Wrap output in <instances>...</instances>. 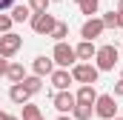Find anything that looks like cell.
Segmentation results:
<instances>
[{"instance_id":"7402d4cb","label":"cell","mask_w":123,"mask_h":120,"mask_svg":"<svg viewBox=\"0 0 123 120\" xmlns=\"http://www.w3.org/2000/svg\"><path fill=\"white\" fill-rule=\"evenodd\" d=\"M29 9L31 14H43V12H49V0H29Z\"/></svg>"},{"instance_id":"4316f807","label":"cell","mask_w":123,"mask_h":120,"mask_svg":"<svg viewBox=\"0 0 123 120\" xmlns=\"http://www.w3.org/2000/svg\"><path fill=\"white\" fill-rule=\"evenodd\" d=\"M117 29H123V12H117Z\"/></svg>"},{"instance_id":"ac0fdd59","label":"cell","mask_w":123,"mask_h":120,"mask_svg":"<svg viewBox=\"0 0 123 120\" xmlns=\"http://www.w3.org/2000/svg\"><path fill=\"white\" fill-rule=\"evenodd\" d=\"M55 43H66V37H69V23H63V20H57V26H55V31L49 34Z\"/></svg>"},{"instance_id":"5bb4252c","label":"cell","mask_w":123,"mask_h":120,"mask_svg":"<svg viewBox=\"0 0 123 120\" xmlns=\"http://www.w3.org/2000/svg\"><path fill=\"white\" fill-rule=\"evenodd\" d=\"M23 77H26L23 63H9V69H6V80L14 86V83H23Z\"/></svg>"},{"instance_id":"d6a6232c","label":"cell","mask_w":123,"mask_h":120,"mask_svg":"<svg viewBox=\"0 0 123 120\" xmlns=\"http://www.w3.org/2000/svg\"><path fill=\"white\" fill-rule=\"evenodd\" d=\"M74 3H77V6H80V3H83V0H74Z\"/></svg>"},{"instance_id":"e0dca14e","label":"cell","mask_w":123,"mask_h":120,"mask_svg":"<svg viewBox=\"0 0 123 120\" xmlns=\"http://www.w3.org/2000/svg\"><path fill=\"white\" fill-rule=\"evenodd\" d=\"M94 114V106H86V103H77L72 109V120H92Z\"/></svg>"},{"instance_id":"4dcf8cb0","label":"cell","mask_w":123,"mask_h":120,"mask_svg":"<svg viewBox=\"0 0 123 120\" xmlns=\"http://www.w3.org/2000/svg\"><path fill=\"white\" fill-rule=\"evenodd\" d=\"M0 120H6V112H0Z\"/></svg>"},{"instance_id":"30bf717a","label":"cell","mask_w":123,"mask_h":120,"mask_svg":"<svg viewBox=\"0 0 123 120\" xmlns=\"http://www.w3.org/2000/svg\"><path fill=\"white\" fill-rule=\"evenodd\" d=\"M52 72H55V63H52V57L37 54V57L31 60V74H37V77H49Z\"/></svg>"},{"instance_id":"7a4b0ae2","label":"cell","mask_w":123,"mask_h":120,"mask_svg":"<svg viewBox=\"0 0 123 120\" xmlns=\"http://www.w3.org/2000/svg\"><path fill=\"white\" fill-rule=\"evenodd\" d=\"M52 63L57 66V69H72L74 63H77V54H74V46H69V43H55V49H52Z\"/></svg>"},{"instance_id":"5b68a950","label":"cell","mask_w":123,"mask_h":120,"mask_svg":"<svg viewBox=\"0 0 123 120\" xmlns=\"http://www.w3.org/2000/svg\"><path fill=\"white\" fill-rule=\"evenodd\" d=\"M31 31L34 34H43V37H49L55 26H57V20H55V14H49V12H43V14H31Z\"/></svg>"},{"instance_id":"8fae6325","label":"cell","mask_w":123,"mask_h":120,"mask_svg":"<svg viewBox=\"0 0 123 120\" xmlns=\"http://www.w3.org/2000/svg\"><path fill=\"white\" fill-rule=\"evenodd\" d=\"M74 54H77V63H92L94 54H97V46L89 43V40H80V43L74 46Z\"/></svg>"},{"instance_id":"9c48e42d","label":"cell","mask_w":123,"mask_h":120,"mask_svg":"<svg viewBox=\"0 0 123 120\" xmlns=\"http://www.w3.org/2000/svg\"><path fill=\"white\" fill-rule=\"evenodd\" d=\"M49 80H52V86H55L57 91H69V86L74 83V80H72V72H69V69H55V72L49 74Z\"/></svg>"},{"instance_id":"d4e9b609","label":"cell","mask_w":123,"mask_h":120,"mask_svg":"<svg viewBox=\"0 0 123 120\" xmlns=\"http://www.w3.org/2000/svg\"><path fill=\"white\" fill-rule=\"evenodd\" d=\"M6 69H9V60L0 57V77H6Z\"/></svg>"},{"instance_id":"ba28073f","label":"cell","mask_w":123,"mask_h":120,"mask_svg":"<svg viewBox=\"0 0 123 120\" xmlns=\"http://www.w3.org/2000/svg\"><path fill=\"white\" fill-rule=\"evenodd\" d=\"M52 106H55L60 114H72V109L77 106V100H74L72 91H57V94L52 97Z\"/></svg>"},{"instance_id":"9a60e30c","label":"cell","mask_w":123,"mask_h":120,"mask_svg":"<svg viewBox=\"0 0 123 120\" xmlns=\"http://www.w3.org/2000/svg\"><path fill=\"white\" fill-rule=\"evenodd\" d=\"M20 86L29 91V94H37V91H43V77H37V74H26Z\"/></svg>"},{"instance_id":"1f68e13d","label":"cell","mask_w":123,"mask_h":120,"mask_svg":"<svg viewBox=\"0 0 123 120\" xmlns=\"http://www.w3.org/2000/svg\"><path fill=\"white\" fill-rule=\"evenodd\" d=\"M49 3H60V0H49Z\"/></svg>"},{"instance_id":"484cf974","label":"cell","mask_w":123,"mask_h":120,"mask_svg":"<svg viewBox=\"0 0 123 120\" xmlns=\"http://www.w3.org/2000/svg\"><path fill=\"white\" fill-rule=\"evenodd\" d=\"M115 97H123V80L115 83Z\"/></svg>"},{"instance_id":"52a82bcc","label":"cell","mask_w":123,"mask_h":120,"mask_svg":"<svg viewBox=\"0 0 123 120\" xmlns=\"http://www.w3.org/2000/svg\"><path fill=\"white\" fill-rule=\"evenodd\" d=\"M103 31H106L103 29V20H100V17H89V20L80 26V37L89 40V43H94V37H100Z\"/></svg>"},{"instance_id":"83f0119b","label":"cell","mask_w":123,"mask_h":120,"mask_svg":"<svg viewBox=\"0 0 123 120\" xmlns=\"http://www.w3.org/2000/svg\"><path fill=\"white\" fill-rule=\"evenodd\" d=\"M57 120H72V114H60V117H57Z\"/></svg>"},{"instance_id":"4fadbf2b","label":"cell","mask_w":123,"mask_h":120,"mask_svg":"<svg viewBox=\"0 0 123 120\" xmlns=\"http://www.w3.org/2000/svg\"><path fill=\"white\" fill-rule=\"evenodd\" d=\"M74 100H77V103H86V106H94L97 89H94V86H80V89L74 91Z\"/></svg>"},{"instance_id":"6da1fadb","label":"cell","mask_w":123,"mask_h":120,"mask_svg":"<svg viewBox=\"0 0 123 120\" xmlns=\"http://www.w3.org/2000/svg\"><path fill=\"white\" fill-rule=\"evenodd\" d=\"M117 57H120V49H117V46H112V43L97 46V54H94V69H97V72H115Z\"/></svg>"},{"instance_id":"7c38bea8","label":"cell","mask_w":123,"mask_h":120,"mask_svg":"<svg viewBox=\"0 0 123 120\" xmlns=\"http://www.w3.org/2000/svg\"><path fill=\"white\" fill-rule=\"evenodd\" d=\"M9 100H12L14 106H26V103L31 100V94L23 89L20 83H14V86H9Z\"/></svg>"},{"instance_id":"ffe728a7","label":"cell","mask_w":123,"mask_h":120,"mask_svg":"<svg viewBox=\"0 0 123 120\" xmlns=\"http://www.w3.org/2000/svg\"><path fill=\"white\" fill-rule=\"evenodd\" d=\"M20 120H43V114H40V106L26 103V106H23V117H20Z\"/></svg>"},{"instance_id":"f546056e","label":"cell","mask_w":123,"mask_h":120,"mask_svg":"<svg viewBox=\"0 0 123 120\" xmlns=\"http://www.w3.org/2000/svg\"><path fill=\"white\" fill-rule=\"evenodd\" d=\"M6 120H20V117H14V114H6Z\"/></svg>"},{"instance_id":"44dd1931","label":"cell","mask_w":123,"mask_h":120,"mask_svg":"<svg viewBox=\"0 0 123 120\" xmlns=\"http://www.w3.org/2000/svg\"><path fill=\"white\" fill-rule=\"evenodd\" d=\"M100 20H103V29H117V12H115V9H112V12H106Z\"/></svg>"},{"instance_id":"e575fe53","label":"cell","mask_w":123,"mask_h":120,"mask_svg":"<svg viewBox=\"0 0 123 120\" xmlns=\"http://www.w3.org/2000/svg\"><path fill=\"white\" fill-rule=\"evenodd\" d=\"M112 120H123V117H112Z\"/></svg>"},{"instance_id":"603a6c76","label":"cell","mask_w":123,"mask_h":120,"mask_svg":"<svg viewBox=\"0 0 123 120\" xmlns=\"http://www.w3.org/2000/svg\"><path fill=\"white\" fill-rule=\"evenodd\" d=\"M12 26H14V23H12V17H9L6 12H0V34H9Z\"/></svg>"},{"instance_id":"8992f818","label":"cell","mask_w":123,"mask_h":120,"mask_svg":"<svg viewBox=\"0 0 123 120\" xmlns=\"http://www.w3.org/2000/svg\"><path fill=\"white\" fill-rule=\"evenodd\" d=\"M20 46H23V37H20V34H14V31L0 34V57L12 60L17 52H20Z\"/></svg>"},{"instance_id":"d6986e66","label":"cell","mask_w":123,"mask_h":120,"mask_svg":"<svg viewBox=\"0 0 123 120\" xmlns=\"http://www.w3.org/2000/svg\"><path fill=\"white\" fill-rule=\"evenodd\" d=\"M97 9H100V0H83L80 3V14H86V20L97 14Z\"/></svg>"},{"instance_id":"2e32d148","label":"cell","mask_w":123,"mask_h":120,"mask_svg":"<svg viewBox=\"0 0 123 120\" xmlns=\"http://www.w3.org/2000/svg\"><path fill=\"white\" fill-rule=\"evenodd\" d=\"M9 17H12V23H26V20H31V9L29 6H14L9 12Z\"/></svg>"},{"instance_id":"f1b7e54d","label":"cell","mask_w":123,"mask_h":120,"mask_svg":"<svg viewBox=\"0 0 123 120\" xmlns=\"http://www.w3.org/2000/svg\"><path fill=\"white\" fill-rule=\"evenodd\" d=\"M117 12H123V0H117Z\"/></svg>"},{"instance_id":"cb8c5ba5","label":"cell","mask_w":123,"mask_h":120,"mask_svg":"<svg viewBox=\"0 0 123 120\" xmlns=\"http://www.w3.org/2000/svg\"><path fill=\"white\" fill-rule=\"evenodd\" d=\"M14 9V0H0V12H12Z\"/></svg>"},{"instance_id":"3957f363","label":"cell","mask_w":123,"mask_h":120,"mask_svg":"<svg viewBox=\"0 0 123 120\" xmlns=\"http://www.w3.org/2000/svg\"><path fill=\"white\" fill-rule=\"evenodd\" d=\"M69 72H72V80L80 83V86H94L97 77H100V72L94 69V63H74Z\"/></svg>"},{"instance_id":"277c9868","label":"cell","mask_w":123,"mask_h":120,"mask_svg":"<svg viewBox=\"0 0 123 120\" xmlns=\"http://www.w3.org/2000/svg\"><path fill=\"white\" fill-rule=\"evenodd\" d=\"M94 114H97L100 120L117 117V103H115V94H97V100H94Z\"/></svg>"},{"instance_id":"836d02e7","label":"cell","mask_w":123,"mask_h":120,"mask_svg":"<svg viewBox=\"0 0 123 120\" xmlns=\"http://www.w3.org/2000/svg\"><path fill=\"white\" fill-rule=\"evenodd\" d=\"M120 80H123V69H120Z\"/></svg>"}]
</instances>
